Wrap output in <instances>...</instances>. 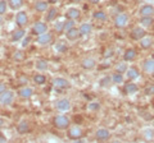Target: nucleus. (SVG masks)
<instances>
[{
    "label": "nucleus",
    "mask_w": 154,
    "mask_h": 143,
    "mask_svg": "<svg viewBox=\"0 0 154 143\" xmlns=\"http://www.w3.org/2000/svg\"><path fill=\"white\" fill-rule=\"evenodd\" d=\"M54 124H55L57 128H59V129H66V128L69 125V119L67 116L59 115L54 119Z\"/></svg>",
    "instance_id": "nucleus-1"
},
{
    "label": "nucleus",
    "mask_w": 154,
    "mask_h": 143,
    "mask_svg": "<svg viewBox=\"0 0 154 143\" xmlns=\"http://www.w3.org/2000/svg\"><path fill=\"white\" fill-rule=\"evenodd\" d=\"M0 101L4 105H11L14 101V93L12 91H4L0 96Z\"/></svg>",
    "instance_id": "nucleus-2"
},
{
    "label": "nucleus",
    "mask_w": 154,
    "mask_h": 143,
    "mask_svg": "<svg viewBox=\"0 0 154 143\" xmlns=\"http://www.w3.org/2000/svg\"><path fill=\"white\" fill-rule=\"evenodd\" d=\"M53 84H54V87L58 88V89H63V88L69 87L68 80H66L64 78H55L54 80H53Z\"/></svg>",
    "instance_id": "nucleus-3"
},
{
    "label": "nucleus",
    "mask_w": 154,
    "mask_h": 143,
    "mask_svg": "<svg viewBox=\"0 0 154 143\" xmlns=\"http://www.w3.org/2000/svg\"><path fill=\"white\" fill-rule=\"evenodd\" d=\"M131 37H132V40H141L143 37H145V31L140 27L134 28L131 32Z\"/></svg>",
    "instance_id": "nucleus-4"
},
{
    "label": "nucleus",
    "mask_w": 154,
    "mask_h": 143,
    "mask_svg": "<svg viewBox=\"0 0 154 143\" xmlns=\"http://www.w3.org/2000/svg\"><path fill=\"white\" fill-rule=\"evenodd\" d=\"M80 30H77V28H75V27H72V28H69L68 31H67V39H68L69 41H75V40H77L80 37Z\"/></svg>",
    "instance_id": "nucleus-5"
},
{
    "label": "nucleus",
    "mask_w": 154,
    "mask_h": 143,
    "mask_svg": "<svg viewBox=\"0 0 154 143\" xmlns=\"http://www.w3.org/2000/svg\"><path fill=\"white\" fill-rule=\"evenodd\" d=\"M46 30H48V27H46L45 23L38 22V23H36V25L33 26L32 32L35 33V35H42V33H45V32H46Z\"/></svg>",
    "instance_id": "nucleus-6"
},
{
    "label": "nucleus",
    "mask_w": 154,
    "mask_h": 143,
    "mask_svg": "<svg viewBox=\"0 0 154 143\" xmlns=\"http://www.w3.org/2000/svg\"><path fill=\"white\" fill-rule=\"evenodd\" d=\"M53 40V36L50 35V33H42V35L38 36V39H37V42L40 45H46V44H50Z\"/></svg>",
    "instance_id": "nucleus-7"
},
{
    "label": "nucleus",
    "mask_w": 154,
    "mask_h": 143,
    "mask_svg": "<svg viewBox=\"0 0 154 143\" xmlns=\"http://www.w3.org/2000/svg\"><path fill=\"white\" fill-rule=\"evenodd\" d=\"M69 107H71V104L68 100H59V101L57 102V109L58 110H60V111H67V110H69Z\"/></svg>",
    "instance_id": "nucleus-8"
},
{
    "label": "nucleus",
    "mask_w": 154,
    "mask_h": 143,
    "mask_svg": "<svg viewBox=\"0 0 154 143\" xmlns=\"http://www.w3.org/2000/svg\"><path fill=\"white\" fill-rule=\"evenodd\" d=\"M16 23L18 26H25L27 23V14L25 12H19L17 16H16Z\"/></svg>",
    "instance_id": "nucleus-9"
},
{
    "label": "nucleus",
    "mask_w": 154,
    "mask_h": 143,
    "mask_svg": "<svg viewBox=\"0 0 154 143\" xmlns=\"http://www.w3.org/2000/svg\"><path fill=\"white\" fill-rule=\"evenodd\" d=\"M80 17V10L76 8H69L68 10L66 13V18H68V19H77V18Z\"/></svg>",
    "instance_id": "nucleus-10"
},
{
    "label": "nucleus",
    "mask_w": 154,
    "mask_h": 143,
    "mask_svg": "<svg viewBox=\"0 0 154 143\" xmlns=\"http://www.w3.org/2000/svg\"><path fill=\"white\" fill-rule=\"evenodd\" d=\"M127 19L128 17L126 16V14H119V16H117V18H116V26L117 27H125L127 23Z\"/></svg>",
    "instance_id": "nucleus-11"
},
{
    "label": "nucleus",
    "mask_w": 154,
    "mask_h": 143,
    "mask_svg": "<svg viewBox=\"0 0 154 143\" xmlns=\"http://www.w3.org/2000/svg\"><path fill=\"white\" fill-rule=\"evenodd\" d=\"M109 137H110V133L108 129H99L96 132V138H98L99 141H105V139H108Z\"/></svg>",
    "instance_id": "nucleus-12"
},
{
    "label": "nucleus",
    "mask_w": 154,
    "mask_h": 143,
    "mask_svg": "<svg viewBox=\"0 0 154 143\" xmlns=\"http://www.w3.org/2000/svg\"><path fill=\"white\" fill-rule=\"evenodd\" d=\"M81 65H82L84 69H93L94 66H95V60L91 59V58H86V59L82 60Z\"/></svg>",
    "instance_id": "nucleus-13"
},
{
    "label": "nucleus",
    "mask_w": 154,
    "mask_h": 143,
    "mask_svg": "<svg viewBox=\"0 0 154 143\" xmlns=\"http://www.w3.org/2000/svg\"><path fill=\"white\" fill-rule=\"evenodd\" d=\"M140 14H141L143 17H145V16H153V14H154V8L152 5H144L140 9Z\"/></svg>",
    "instance_id": "nucleus-14"
},
{
    "label": "nucleus",
    "mask_w": 154,
    "mask_h": 143,
    "mask_svg": "<svg viewBox=\"0 0 154 143\" xmlns=\"http://www.w3.org/2000/svg\"><path fill=\"white\" fill-rule=\"evenodd\" d=\"M135 58H136V51H135L134 49L126 50V52H125V55H123V59L126 60V61H131V60H134Z\"/></svg>",
    "instance_id": "nucleus-15"
},
{
    "label": "nucleus",
    "mask_w": 154,
    "mask_h": 143,
    "mask_svg": "<svg viewBox=\"0 0 154 143\" xmlns=\"http://www.w3.org/2000/svg\"><path fill=\"white\" fill-rule=\"evenodd\" d=\"M68 136H69V138H72V139H77V138L82 137V132H81L80 128H73V129L69 130Z\"/></svg>",
    "instance_id": "nucleus-16"
},
{
    "label": "nucleus",
    "mask_w": 154,
    "mask_h": 143,
    "mask_svg": "<svg viewBox=\"0 0 154 143\" xmlns=\"http://www.w3.org/2000/svg\"><path fill=\"white\" fill-rule=\"evenodd\" d=\"M18 133H21V134H25V133H27L28 130H30V127H28V123L27 121H21L18 124V128H17Z\"/></svg>",
    "instance_id": "nucleus-17"
},
{
    "label": "nucleus",
    "mask_w": 154,
    "mask_h": 143,
    "mask_svg": "<svg viewBox=\"0 0 154 143\" xmlns=\"http://www.w3.org/2000/svg\"><path fill=\"white\" fill-rule=\"evenodd\" d=\"M18 95L22 98H28V97H31L33 95V91H32V88H22L21 91L18 92Z\"/></svg>",
    "instance_id": "nucleus-18"
},
{
    "label": "nucleus",
    "mask_w": 154,
    "mask_h": 143,
    "mask_svg": "<svg viewBox=\"0 0 154 143\" xmlns=\"http://www.w3.org/2000/svg\"><path fill=\"white\" fill-rule=\"evenodd\" d=\"M153 41L150 37H143V39L140 40V46L143 47V49H149V47L152 46Z\"/></svg>",
    "instance_id": "nucleus-19"
},
{
    "label": "nucleus",
    "mask_w": 154,
    "mask_h": 143,
    "mask_svg": "<svg viewBox=\"0 0 154 143\" xmlns=\"http://www.w3.org/2000/svg\"><path fill=\"white\" fill-rule=\"evenodd\" d=\"M48 7H49V4H48L46 1H37L35 4V9L37 12H44L48 9Z\"/></svg>",
    "instance_id": "nucleus-20"
},
{
    "label": "nucleus",
    "mask_w": 154,
    "mask_h": 143,
    "mask_svg": "<svg viewBox=\"0 0 154 143\" xmlns=\"http://www.w3.org/2000/svg\"><path fill=\"white\" fill-rule=\"evenodd\" d=\"M91 28H93V27H91L90 23H84V25L81 26L79 30H80V33H81V35H88V33L91 32Z\"/></svg>",
    "instance_id": "nucleus-21"
},
{
    "label": "nucleus",
    "mask_w": 154,
    "mask_h": 143,
    "mask_svg": "<svg viewBox=\"0 0 154 143\" xmlns=\"http://www.w3.org/2000/svg\"><path fill=\"white\" fill-rule=\"evenodd\" d=\"M144 70L148 72V73H150V72H154V60H145V63H144Z\"/></svg>",
    "instance_id": "nucleus-22"
},
{
    "label": "nucleus",
    "mask_w": 154,
    "mask_h": 143,
    "mask_svg": "<svg viewBox=\"0 0 154 143\" xmlns=\"http://www.w3.org/2000/svg\"><path fill=\"white\" fill-rule=\"evenodd\" d=\"M137 91V86L134 84V83H127L125 86V92L126 93H134Z\"/></svg>",
    "instance_id": "nucleus-23"
},
{
    "label": "nucleus",
    "mask_w": 154,
    "mask_h": 143,
    "mask_svg": "<svg viewBox=\"0 0 154 143\" xmlns=\"http://www.w3.org/2000/svg\"><path fill=\"white\" fill-rule=\"evenodd\" d=\"M9 5L12 9H18L23 5V0H9Z\"/></svg>",
    "instance_id": "nucleus-24"
},
{
    "label": "nucleus",
    "mask_w": 154,
    "mask_h": 143,
    "mask_svg": "<svg viewBox=\"0 0 154 143\" xmlns=\"http://www.w3.org/2000/svg\"><path fill=\"white\" fill-rule=\"evenodd\" d=\"M137 77H139V72L135 69V68H131V69L127 70V78L128 79H135V78H137Z\"/></svg>",
    "instance_id": "nucleus-25"
},
{
    "label": "nucleus",
    "mask_w": 154,
    "mask_h": 143,
    "mask_svg": "<svg viewBox=\"0 0 154 143\" xmlns=\"http://www.w3.org/2000/svg\"><path fill=\"white\" fill-rule=\"evenodd\" d=\"M141 25H144V26H152L153 25V18H152V16H145V17H143L141 18Z\"/></svg>",
    "instance_id": "nucleus-26"
},
{
    "label": "nucleus",
    "mask_w": 154,
    "mask_h": 143,
    "mask_svg": "<svg viewBox=\"0 0 154 143\" xmlns=\"http://www.w3.org/2000/svg\"><path fill=\"white\" fill-rule=\"evenodd\" d=\"M36 68H37L38 70H46L48 63H46L45 60H37V61H36Z\"/></svg>",
    "instance_id": "nucleus-27"
},
{
    "label": "nucleus",
    "mask_w": 154,
    "mask_h": 143,
    "mask_svg": "<svg viewBox=\"0 0 154 143\" xmlns=\"http://www.w3.org/2000/svg\"><path fill=\"white\" fill-rule=\"evenodd\" d=\"M23 36H25V31H23V30H18V31H16L13 33V41L21 40Z\"/></svg>",
    "instance_id": "nucleus-28"
},
{
    "label": "nucleus",
    "mask_w": 154,
    "mask_h": 143,
    "mask_svg": "<svg viewBox=\"0 0 154 143\" xmlns=\"http://www.w3.org/2000/svg\"><path fill=\"white\" fill-rule=\"evenodd\" d=\"M57 17V9L55 8H51L49 9V13H48V16H46V21H53L54 18Z\"/></svg>",
    "instance_id": "nucleus-29"
},
{
    "label": "nucleus",
    "mask_w": 154,
    "mask_h": 143,
    "mask_svg": "<svg viewBox=\"0 0 154 143\" xmlns=\"http://www.w3.org/2000/svg\"><path fill=\"white\" fill-rule=\"evenodd\" d=\"M33 80H35V83H37V84H44L46 78L42 74H36L35 77H33Z\"/></svg>",
    "instance_id": "nucleus-30"
},
{
    "label": "nucleus",
    "mask_w": 154,
    "mask_h": 143,
    "mask_svg": "<svg viewBox=\"0 0 154 143\" xmlns=\"http://www.w3.org/2000/svg\"><path fill=\"white\" fill-rule=\"evenodd\" d=\"M94 18L95 19H99V21H105L107 19V16H105L104 12H95L94 13Z\"/></svg>",
    "instance_id": "nucleus-31"
},
{
    "label": "nucleus",
    "mask_w": 154,
    "mask_h": 143,
    "mask_svg": "<svg viewBox=\"0 0 154 143\" xmlns=\"http://www.w3.org/2000/svg\"><path fill=\"white\" fill-rule=\"evenodd\" d=\"M99 109H100V105L98 102H93V104L88 105V110H90V111H98Z\"/></svg>",
    "instance_id": "nucleus-32"
},
{
    "label": "nucleus",
    "mask_w": 154,
    "mask_h": 143,
    "mask_svg": "<svg viewBox=\"0 0 154 143\" xmlns=\"http://www.w3.org/2000/svg\"><path fill=\"white\" fill-rule=\"evenodd\" d=\"M112 79H113V82L114 83H121V82H123V77H122V74L121 73H117V74H114L113 77H112Z\"/></svg>",
    "instance_id": "nucleus-33"
},
{
    "label": "nucleus",
    "mask_w": 154,
    "mask_h": 143,
    "mask_svg": "<svg viewBox=\"0 0 154 143\" xmlns=\"http://www.w3.org/2000/svg\"><path fill=\"white\" fill-rule=\"evenodd\" d=\"M110 80H112V78H110V77H104L102 79V82H100V86H103V87H107V86L110 84Z\"/></svg>",
    "instance_id": "nucleus-34"
},
{
    "label": "nucleus",
    "mask_w": 154,
    "mask_h": 143,
    "mask_svg": "<svg viewBox=\"0 0 154 143\" xmlns=\"http://www.w3.org/2000/svg\"><path fill=\"white\" fill-rule=\"evenodd\" d=\"M117 70H118V73H123V72H126L127 70V66L125 63H119L117 64Z\"/></svg>",
    "instance_id": "nucleus-35"
},
{
    "label": "nucleus",
    "mask_w": 154,
    "mask_h": 143,
    "mask_svg": "<svg viewBox=\"0 0 154 143\" xmlns=\"http://www.w3.org/2000/svg\"><path fill=\"white\" fill-rule=\"evenodd\" d=\"M5 10H7V3H5V0H2L0 1V16L5 13Z\"/></svg>",
    "instance_id": "nucleus-36"
},
{
    "label": "nucleus",
    "mask_w": 154,
    "mask_h": 143,
    "mask_svg": "<svg viewBox=\"0 0 154 143\" xmlns=\"http://www.w3.org/2000/svg\"><path fill=\"white\" fill-rule=\"evenodd\" d=\"M13 58H14V60H17V61H22L23 58H25V55H23L22 52H16V54L13 55Z\"/></svg>",
    "instance_id": "nucleus-37"
},
{
    "label": "nucleus",
    "mask_w": 154,
    "mask_h": 143,
    "mask_svg": "<svg viewBox=\"0 0 154 143\" xmlns=\"http://www.w3.org/2000/svg\"><path fill=\"white\" fill-rule=\"evenodd\" d=\"M73 25H75V21H73V19H69V22H66V23H64V30L68 31L69 28L73 27Z\"/></svg>",
    "instance_id": "nucleus-38"
},
{
    "label": "nucleus",
    "mask_w": 154,
    "mask_h": 143,
    "mask_svg": "<svg viewBox=\"0 0 154 143\" xmlns=\"http://www.w3.org/2000/svg\"><path fill=\"white\" fill-rule=\"evenodd\" d=\"M113 54H114V51L112 49H107V50L104 51V56H105V58H110Z\"/></svg>",
    "instance_id": "nucleus-39"
},
{
    "label": "nucleus",
    "mask_w": 154,
    "mask_h": 143,
    "mask_svg": "<svg viewBox=\"0 0 154 143\" xmlns=\"http://www.w3.org/2000/svg\"><path fill=\"white\" fill-rule=\"evenodd\" d=\"M55 28H57L58 32H60V31L64 28V23H63V22H58L57 25H55Z\"/></svg>",
    "instance_id": "nucleus-40"
},
{
    "label": "nucleus",
    "mask_w": 154,
    "mask_h": 143,
    "mask_svg": "<svg viewBox=\"0 0 154 143\" xmlns=\"http://www.w3.org/2000/svg\"><path fill=\"white\" fill-rule=\"evenodd\" d=\"M55 49H57L58 51H60V52H63V51H66V50H67V47H66L64 45H62V44H58V45L55 46Z\"/></svg>",
    "instance_id": "nucleus-41"
},
{
    "label": "nucleus",
    "mask_w": 154,
    "mask_h": 143,
    "mask_svg": "<svg viewBox=\"0 0 154 143\" xmlns=\"http://www.w3.org/2000/svg\"><path fill=\"white\" fill-rule=\"evenodd\" d=\"M145 93L146 95H153L154 93V87H146L145 88Z\"/></svg>",
    "instance_id": "nucleus-42"
},
{
    "label": "nucleus",
    "mask_w": 154,
    "mask_h": 143,
    "mask_svg": "<svg viewBox=\"0 0 154 143\" xmlns=\"http://www.w3.org/2000/svg\"><path fill=\"white\" fill-rule=\"evenodd\" d=\"M4 91H5V86H4V84H2V83H0V93H3Z\"/></svg>",
    "instance_id": "nucleus-43"
},
{
    "label": "nucleus",
    "mask_w": 154,
    "mask_h": 143,
    "mask_svg": "<svg viewBox=\"0 0 154 143\" xmlns=\"http://www.w3.org/2000/svg\"><path fill=\"white\" fill-rule=\"evenodd\" d=\"M5 141H7V138L4 137V136L2 134V133H0V142H5Z\"/></svg>",
    "instance_id": "nucleus-44"
},
{
    "label": "nucleus",
    "mask_w": 154,
    "mask_h": 143,
    "mask_svg": "<svg viewBox=\"0 0 154 143\" xmlns=\"http://www.w3.org/2000/svg\"><path fill=\"white\" fill-rule=\"evenodd\" d=\"M28 42H30V39H26L25 41H23V46H27V45H28Z\"/></svg>",
    "instance_id": "nucleus-45"
},
{
    "label": "nucleus",
    "mask_w": 154,
    "mask_h": 143,
    "mask_svg": "<svg viewBox=\"0 0 154 143\" xmlns=\"http://www.w3.org/2000/svg\"><path fill=\"white\" fill-rule=\"evenodd\" d=\"M4 125V119L3 118H0V128H2Z\"/></svg>",
    "instance_id": "nucleus-46"
},
{
    "label": "nucleus",
    "mask_w": 154,
    "mask_h": 143,
    "mask_svg": "<svg viewBox=\"0 0 154 143\" xmlns=\"http://www.w3.org/2000/svg\"><path fill=\"white\" fill-rule=\"evenodd\" d=\"M89 1H90V3H93V4H96V3H99L100 0H89Z\"/></svg>",
    "instance_id": "nucleus-47"
},
{
    "label": "nucleus",
    "mask_w": 154,
    "mask_h": 143,
    "mask_svg": "<svg viewBox=\"0 0 154 143\" xmlns=\"http://www.w3.org/2000/svg\"><path fill=\"white\" fill-rule=\"evenodd\" d=\"M57 1H59V0H49V3H50V4H55Z\"/></svg>",
    "instance_id": "nucleus-48"
},
{
    "label": "nucleus",
    "mask_w": 154,
    "mask_h": 143,
    "mask_svg": "<svg viewBox=\"0 0 154 143\" xmlns=\"http://www.w3.org/2000/svg\"><path fill=\"white\" fill-rule=\"evenodd\" d=\"M71 1H73V3H79V1H81V0H71Z\"/></svg>",
    "instance_id": "nucleus-49"
},
{
    "label": "nucleus",
    "mask_w": 154,
    "mask_h": 143,
    "mask_svg": "<svg viewBox=\"0 0 154 143\" xmlns=\"http://www.w3.org/2000/svg\"><path fill=\"white\" fill-rule=\"evenodd\" d=\"M0 25H3V21H2V18H0Z\"/></svg>",
    "instance_id": "nucleus-50"
},
{
    "label": "nucleus",
    "mask_w": 154,
    "mask_h": 143,
    "mask_svg": "<svg viewBox=\"0 0 154 143\" xmlns=\"http://www.w3.org/2000/svg\"><path fill=\"white\" fill-rule=\"evenodd\" d=\"M153 59H154V54H153Z\"/></svg>",
    "instance_id": "nucleus-51"
}]
</instances>
